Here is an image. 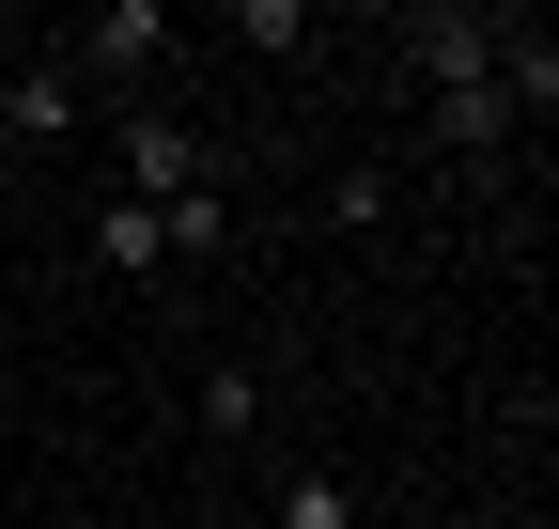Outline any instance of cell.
Returning a JSON list of instances; mask_svg holds the SVG:
<instances>
[{"label":"cell","instance_id":"6da1fadb","mask_svg":"<svg viewBox=\"0 0 559 529\" xmlns=\"http://www.w3.org/2000/svg\"><path fill=\"white\" fill-rule=\"evenodd\" d=\"M404 62H419V79H436V94H466V79H498V16H466V0H419V16H404Z\"/></svg>","mask_w":559,"mask_h":529},{"label":"cell","instance_id":"7a4b0ae2","mask_svg":"<svg viewBox=\"0 0 559 529\" xmlns=\"http://www.w3.org/2000/svg\"><path fill=\"white\" fill-rule=\"evenodd\" d=\"M171 187H202V141H187L171 109H140L124 125V203H171Z\"/></svg>","mask_w":559,"mask_h":529},{"label":"cell","instance_id":"3957f363","mask_svg":"<svg viewBox=\"0 0 559 529\" xmlns=\"http://www.w3.org/2000/svg\"><path fill=\"white\" fill-rule=\"evenodd\" d=\"M156 47H171V16H156V0H94V16H79V62H94V79H140Z\"/></svg>","mask_w":559,"mask_h":529},{"label":"cell","instance_id":"277c9868","mask_svg":"<svg viewBox=\"0 0 559 529\" xmlns=\"http://www.w3.org/2000/svg\"><path fill=\"white\" fill-rule=\"evenodd\" d=\"M62 125H79V79H62V62L0 79V141H62Z\"/></svg>","mask_w":559,"mask_h":529},{"label":"cell","instance_id":"5b68a950","mask_svg":"<svg viewBox=\"0 0 559 529\" xmlns=\"http://www.w3.org/2000/svg\"><path fill=\"white\" fill-rule=\"evenodd\" d=\"M513 125H528V109H513L498 79H466V94H436V141H451V156H498Z\"/></svg>","mask_w":559,"mask_h":529},{"label":"cell","instance_id":"8992f818","mask_svg":"<svg viewBox=\"0 0 559 529\" xmlns=\"http://www.w3.org/2000/svg\"><path fill=\"white\" fill-rule=\"evenodd\" d=\"M156 249L171 264H218L234 249V203H218V187H171V203H156Z\"/></svg>","mask_w":559,"mask_h":529},{"label":"cell","instance_id":"52a82bcc","mask_svg":"<svg viewBox=\"0 0 559 529\" xmlns=\"http://www.w3.org/2000/svg\"><path fill=\"white\" fill-rule=\"evenodd\" d=\"M94 264H109V281H156V264H171V249H156V203H109V219H94Z\"/></svg>","mask_w":559,"mask_h":529},{"label":"cell","instance_id":"ba28073f","mask_svg":"<svg viewBox=\"0 0 559 529\" xmlns=\"http://www.w3.org/2000/svg\"><path fill=\"white\" fill-rule=\"evenodd\" d=\"M280 529H358V483H326V468H296V483H280Z\"/></svg>","mask_w":559,"mask_h":529},{"label":"cell","instance_id":"9c48e42d","mask_svg":"<svg viewBox=\"0 0 559 529\" xmlns=\"http://www.w3.org/2000/svg\"><path fill=\"white\" fill-rule=\"evenodd\" d=\"M202 421H218V436H249V421H264V389H249V358H218V374H202Z\"/></svg>","mask_w":559,"mask_h":529}]
</instances>
